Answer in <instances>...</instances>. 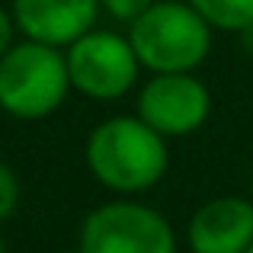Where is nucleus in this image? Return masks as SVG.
<instances>
[{
	"mask_svg": "<svg viewBox=\"0 0 253 253\" xmlns=\"http://www.w3.org/2000/svg\"><path fill=\"white\" fill-rule=\"evenodd\" d=\"M209 86L192 74H154L138 96V119L164 138L196 131L209 119Z\"/></svg>",
	"mask_w": 253,
	"mask_h": 253,
	"instance_id": "423d86ee",
	"label": "nucleus"
},
{
	"mask_svg": "<svg viewBox=\"0 0 253 253\" xmlns=\"http://www.w3.org/2000/svg\"><path fill=\"white\" fill-rule=\"evenodd\" d=\"M247 253H253V247H250V250H247Z\"/></svg>",
	"mask_w": 253,
	"mask_h": 253,
	"instance_id": "dca6fc26",
	"label": "nucleus"
},
{
	"mask_svg": "<svg viewBox=\"0 0 253 253\" xmlns=\"http://www.w3.org/2000/svg\"><path fill=\"white\" fill-rule=\"evenodd\" d=\"M237 36H241V45H244V51H250V55H253V23H250V26H244V29L237 32Z\"/></svg>",
	"mask_w": 253,
	"mask_h": 253,
	"instance_id": "ddd939ff",
	"label": "nucleus"
},
{
	"mask_svg": "<svg viewBox=\"0 0 253 253\" xmlns=\"http://www.w3.org/2000/svg\"><path fill=\"white\" fill-rule=\"evenodd\" d=\"M16 202H19V183H16V176H13V170L0 161V221L13 215Z\"/></svg>",
	"mask_w": 253,
	"mask_h": 253,
	"instance_id": "9b49d317",
	"label": "nucleus"
},
{
	"mask_svg": "<svg viewBox=\"0 0 253 253\" xmlns=\"http://www.w3.org/2000/svg\"><path fill=\"white\" fill-rule=\"evenodd\" d=\"M84 253H176V237L161 211L141 202H106L81 224Z\"/></svg>",
	"mask_w": 253,
	"mask_h": 253,
	"instance_id": "20e7f679",
	"label": "nucleus"
},
{
	"mask_svg": "<svg viewBox=\"0 0 253 253\" xmlns=\"http://www.w3.org/2000/svg\"><path fill=\"white\" fill-rule=\"evenodd\" d=\"M128 42L141 68L154 74H189L209 58L211 26L199 16L192 3L157 0L131 23Z\"/></svg>",
	"mask_w": 253,
	"mask_h": 253,
	"instance_id": "f03ea898",
	"label": "nucleus"
},
{
	"mask_svg": "<svg viewBox=\"0 0 253 253\" xmlns=\"http://www.w3.org/2000/svg\"><path fill=\"white\" fill-rule=\"evenodd\" d=\"M99 3H103V10L109 13L112 19H122V23L131 26L141 13H148L157 0H99Z\"/></svg>",
	"mask_w": 253,
	"mask_h": 253,
	"instance_id": "9d476101",
	"label": "nucleus"
},
{
	"mask_svg": "<svg viewBox=\"0 0 253 253\" xmlns=\"http://www.w3.org/2000/svg\"><path fill=\"white\" fill-rule=\"evenodd\" d=\"M138 61L135 48L128 39L119 32H86L74 45H68V71H71V86L90 99H119L131 90L138 77Z\"/></svg>",
	"mask_w": 253,
	"mask_h": 253,
	"instance_id": "39448f33",
	"label": "nucleus"
},
{
	"mask_svg": "<svg viewBox=\"0 0 253 253\" xmlns=\"http://www.w3.org/2000/svg\"><path fill=\"white\" fill-rule=\"evenodd\" d=\"M0 109H3V106H0Z\"/></svg>",
	"mask_w": 253,
	"mask_h": 253,
	"instance_id": "f3484780",
	"label": "nucleus"
},
{
	"mask_svg": "<svg viewBox=\"0 0 253 253\" xmlns=\"http://www.w3.org/2000/svg\"><path fill=\"white\" fill-rule=\"evenodd\" d=\"M13 23H16V19L6 16L3 6H0V58H3L6 51L13 48Z\"/></svg>",
	"mask_w": 253,
	"mask_h": 253,
	"instance_id": "f8f14e48",
	"label": "nucleus"
},
{
	"mask_svg": "<svg viewBox=\"0 0 253 253\" xmlns=\"http://www.w3.org/2000/svg\"><path fill=\"white\" fill-rule=\"evenodd\" d=\"M68 253H84V250H81V247H77V250H68Z\"/></svg>",
	"mask_w": 253,
	"mask_h": 253,
	"instance_id": "2eb2a0df",
	"label": "nucleus"
},
{
	"mask_svg": "<svg viewBox=\"0 0 253 253\" xmlns=\"http://www.w3.org/2000/svg\"><path fill=\"white\" fill-rule=\"evenodd\" d=\"M86 164L109 189L141 192L167 173V144L144 119L116 116L93 128L86 141Z\"/></svg>",
	"mask_w": 253,
	"mask_h": 253,
	"instance_id": "f257e3e1",
	"label": "nucleus"
},
{
	"mask_svg": "<svg viewBox=\"0 0 253 253\" xmlns=\"http://www.w3.org/2000/svg\"><path fill=\"white\" fill-rule=\"evenodd\" d=\"M71 86L68 55L45 42L13 45L0 58V106L16 119H42L64 103Z\"/></svg>",
	"mask_w": 253,
	"mask_h": 253,
	"instance_id": "7ed1b4c3",
	"label": "nucleus"
},
{
	"mask_svg": "<svg viewBox=\"0 0 253 253\" xmlns=\"http://www.w3.org/2000/svg\"><path fill=\"white\" fill-rule=\"evenodd\" d=\"M189 3L211 29L241 32L253 23V0H189Z\"/></svg>",
	"mask_w": 253,
	"mask_h": 253,
	"instance_id": "1a4fd4ad",
	"label": "nucleus"
},
{
	"mask_svg": "<svg viewBox=\"0 0 253 253\" xmlns=\"http://www.w3.org/2000/svg\"><path fill=\"white\" fill-rule=\"evenodd\" d=\"M253 247V202L221 196L205 202L189 221L192 253H247Z\"/></svg>",
	"mask_w": 253,
	"mask_h": 253,
	"instance_id": "6e6552de",
	"label": "nucleus"
},
{
	"mask_svg": "<svg viewBox=\"0 0 253 253\" xmlns=\"http://www.w3.org/2000/svg\"><path fill=\"white\" fill-rule=\"evenodd\" d=\"M99 0H13V19L32 42L74 45L93 29Z\"/></svg>",
	"mask_w": 253,
	"mask_h": 253,
	"instance_id": "0eeeda50",
	"label": "nucleus"
},
{
	"mask_svg": "<svg viewBox=\"0 0 253 253\" xmlns=\"http://www.w3.org/2000/svg\"><path fill=\"white\" fill-rule=\"evenodd\" d=\"M0 253H6V244H3V237H0Z\"/></svg>",
	"mask_w": 253,
	"mask_h": 253,
	"instance_id": "4468645a",
	"label": "nucleus"
}]
</instances>
